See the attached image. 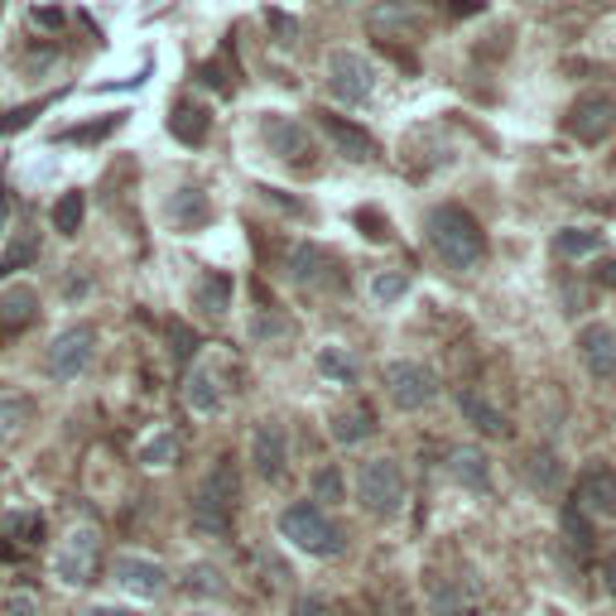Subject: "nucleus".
<instances>
[{"mask_svg":"<svg viewBox=\"0 0 616 616\" xmlns=\"http://www.w3.org/2000/svg\"><path fill=\"white\" fill-rule=\"evenodd\" d=\"M116 126H121V111H116V116H107V121H101V126H83V130H68V136H63V140H101V136H111Z\"/></svg>","mask_w":616,"mask_h":616,"instance_id":"40","label":"nucleus"},{"mask_svg":"<svg viewBox=\"0 0 616 616\" xmlns=\"http://www.w3.org/2000/svg\"><path fill=\"white\" fill-rule=\"evenodd\" d=\"M280 540L294 544L299 554H313V559H337L343 554V540L347 534L333 526L313 501H294L280 510Z\"/></svg>","mask_w":616,"mask_h":616,"instance_id":"2","label":"nucleus"},{"mask_svg":"<svg viewBox=\"0 0 616 616\" xmlns=\"http://www.w3.org/2000/svg\"><path fill=\"white\" fill-rule=\"evenodd\" d=\"M83 213H87L83 193H63V198L54 203V227H58V236H77V231H83Z\"/></svg>","mask_w":616,"mask_h":616,"instance_id":"30","label":"nucleus"},{"mask_svg":"<svg viewBox=\"0 0 616 616\" xmlns=\"http://www.w3.org/2000/svg\"><path fill=\"white\" fill-rule=\"evenodd\" d=\"M457 410H463V414H467V424H472V429H482V434H491V439H506V434H510L506 414L496 410L491 400H482L477 390H463V396H457Z\"/></svg>","mask_w":616,"mask_h":616,"instance_id":"20","label":"nucleus"},{"mask_svg":"<svg viewBox=\"0 0 616 616\" xmlns=\"http://www.w3.org/2000/svg\"><path fill=\"white\" fill-rule=\"evenodd\" d=\"M404 294H410V274H404V270H381V274H371V299H376L381 309L400 304Z\"/></svg>","mask_w":616,"mask_h":616,"instance_id":"27","label":"nucleus"},{"mask_svg":"<svg viewBox=\"0 0 616 616\" xmlns=\"http://www.w3.org/2000/svg\"><path fill=\"white\" fill-rule=\"evenodd\" d=\"M554 251H559L563 260L593 256V251H602V231H593V227H569V231L554 236Z\"/></svg>","mask_w":616,"mask_h":616,"instance_id":"26","label":"nucleus"},{"mask_svg":"<svg viewBox=\"0 0 616 616\" xmlns=\"http://www.w3.org/2000/svg\"><path fill=\"white\" fill-rule=\"evenodd\" d=\"M0 534H24V544H39V516L34 510H6V516H0Z\"/></svg>","mask_w":616,"mask_h":616,"instance_id":"33","label":"nucleus"},{"mask_svg":"<svg viewBox=\"0 0 616 616\" xmlns=\"http://www.w3.org/2000/svg\"><path fill=\"white\" fill-rule=\"evenodd\" d=\"M193 309L207 313V318H221V313L231 309V280L227 274H203V280L193 284Z\"/></svg>","mask_w":616,"mask_h":616,"instance_id":"23","label":"nucleus"},{"mask_svg":"<svg viewBox=\"0 0 616 616\" xmlns=\"http://www.w3.org/2000/svg\"><path fill=\"white\" fill-rule=\"evenodd\" d=\"M10 616H44V607H39L34 593H15L10 597Z\"/></svg>","mask_w":616,"mask_h":616,"instance_id":"41","label":"nucleus"},{"mask_svg":"<svg viewBox=\"0 0 616 616\" xmlns=\"http://www.w3.org/2000/svg\"><path fill=\"white\" fill-rule=\"evenodd\" d=\"M323 136L337 145V154H347V160H371L376 154V140L366 136V130L347 126L343 116H323Z\"/></svg>","mask_w":616,"mask_h":616,"instance_id":"18","label":"nucleus"},{"mask_svg":"<svg viewBox=\"0 0 616 616\" xmlns=\"http://www.w3.org/2000/svg\"><path fill=\"white\" fill-rule=\"evenodd\" d=\"M260 140L270 145V154H280V160H309L313 154V136L290 116H266L260 121Z\"/></svg>","mask_w":616,"mask_h":616,"instance_id":"14","label":"nucleus"},{"mask_svg":"<svg viewBox=\"0 0 616 616\" xmlns=\"http://www.w3.org/2000/svg\"><path fill=\"white\" fill-rule=\"evenodd\" d=\"M91 352H97V327H91V323H73V327H63L54 343H48L44 371L54 376V381H77V376L87 371Z\"/></svg>","mask_w":616,"mask_h":616,"instance_id":"7","label":"nucleus"},{"mask_svg":"<svg viewBox=\"0 0 616 616\" xmlns=\"http://www.w3.org/2000/svg\"><path fill=\"white\" fill-rule=\"evenodd\" d=\"M602 6H616V0H602Z\"/></svg>","mask_w":616,"mask_h":616,"instance_id":"46","label":"nucleus"},{"mask_svg":"<svg viewBox=\"0 0 616 616\" xmlns=\"http://www.w3.org/2000/svg\"><path fill=\"white\" fill-rule=\"evenodd\" d=\"M34 256H39V236H34V231L15 236V241H10V251L0 256V274H10V270H20V266H30Z\"/></svg>","mask_w":616,"mask_h":616,"instance_id":"34","label":"nucleus"},{"mask_svg":"<svg viewBox=\"0 0 616 616\" xmlns=\"http://www.w3.org/2000/svg\"><path fill=\"white\" fill-rule=\"evenodd\" d=\"M424 241H429V251H434L443 266L457 270V274L477 270L482 256H487V236H482L477 217H472L467 207H457V203L429 207V217H424Z\"/></svg>","mask_w":616,"mask_h":616,"instance_id":"1","label":"nucleus"},{"mask_svg":"<svg viewBox=\"0 0 616 616\" xmlns=\"http://www.w3.org/2000/svg\"><path fill=\"white\" fill-rule=\"evenodd\" d=\"M169 130H174V140H183V145H203L207 130H213V111L198 107V101H179L174 116H169Z\"/></svg>","mask_w":616,"mask_h":616,"instance_id":"19","label":"nucleus"},{"mask_svg":"<svg viewBox=\"0 0 616 616\" xmlns=\"http://www.w3.org/2000/svg\"><path fill=\"white\" fill-rule=\"evenodd\" d=\"M357 506L366 516H396L404 506V472L396 457H371L357 472Z\"/></svg>","mask_w":616,"mask_h":616,"instance_id":"4","label":"nucleus"},{"mask_svg":"<svg viewBox=\"0 0 616 616\" xmlns=\"http://www.w3.org/2000/svg\"><path fill=\"white\" fill-rule=\"evenodd\" d=\"M313 501H327V506L347 501V482H343V472H337L333 463H323L318 472H313Z\"/></svg>","mask_w":616,"mask_h":616,"instance_id":"29","label":"nucleus"},{"mask_svg":"<svg viewBox=\"0 0 616 616\" xmlns=\"http://www.w3.org/2000/svg\"><path fill=\"white\" fill-rule=\"evenodd\" d=\"M284 333H294L290 318H256V323H251V337H256V343H270V337H284Z\"/></svg>","mask_w":616,"mask_h":616,"instance_id":"38","label":"nucleus"},{"mask_svg":"<svg viewBox=\"0 0 616 616\" xmlns=\"http://www.w3.org/2000/svg\"><path fill=\"white\" fill-rule=\"evenodd\" d=\"M573 506H579L587 520H612L616 516V472L593 463L579 477V487H573Z\"/></svg>","mask_w":616,"mask_h":616,"instance_id":"11","label":"nucleus"},{"mask_svg":"<svg viewBox=\"0 0 616 616\" xmlns=\"http://www.w3.org/2000/svg\"><path fill=\"white\" fill-rule=\"evenodd\" d=\"M333 6H352V0H333Z\"/></svg>","mask_w":616,"mask_h":616,"instance_id":"45","label":"nucleus"},{"mask_svg":"<svg viewBox=\"0 0 616 616\" xmlns=\"http://www.w3.org/2000/svg\"><path fill=\"white\" fill-rule=\"evenodd\" d=\"M439 10H449V15H472V10H482V0H439Z\"/></svg>","mask_w":616,"mask_h":616,"instance_id":"43","label":"nucleus"},{"mask_svg":"<svg viewBox=\"0 0 616 616\" xmlns=\"http://www.w3.org/2000/svg\"><path fill=\"white\" fill-rule=\"evenodd\" d=\"M327 429H333L337 443H361L376 434V414H371V404H352V410H337Z\"/></svg>","mask_w":616,"mask_h":616,"instance_id":"24","label":"nucleus"},{"mask_svg":"<svg viewBox=\"0 0 616 616\" xmlns=\"http://www.w3.org/2000/svg\"><path fill=\"white\" fill-rule=\"evenodd\" d=\"M327 77V97L343 101V107H361V101L376 97V63L366 54H352V48H333L323 63Z\"/></svg>","mask_w":616,"mask_h":616,"instance_id":"3","label":"nucleus"},{"mask_svg":"<svg viewBox=\"0 0 616 616\" xmlns=\"http://www.w3.org/2000/svg\"><path fill=\"white\" fill-rule=\"evenodd\" d=\"M593 284H602V290H616V256L597 260V266H593Z\"/></svg>","mask_w":616,"mask_h":616,"instance_id":"42","label":"nucleus"},{"mask_svg":"<svg viewBox=\"0 0 616 616\" xmlns=\"http://www.w3.org/2000/svg\"><path fill=\"white\" fill-rule=\"evenodd\" d=\"M443 472H449L457 487L472 491V496H487L491 491V457L482 449H453L449 463H443Z\"/></svg>","mask_w":616,"mask_h":616,"instance_id":"15","label":"nucleus"},{"mask_svg":"<svg viewBox=\"0 0 616 616\" xmlns=\"http://www.w3.org/2000/svg\"><path fill=\"white\" fill-rule=\"evenodd\" d=\"M607 583H612V593H616V559L607 563Z\"/></svg>","mask_w":616,"mask_h":616,"instance_id":"44","label":"nucleus"},{"mask_svg":"<svg viewBox=\"0 0 616 616\" xmlns=\"http://www.w3.org/2000/svg\"><path fill=\"white\" fill-rule=\"evenodd\" d=\"M34 424V400L30 396H0V443L20 439Z\"/></svg>","mask_w":616,"mask_h":616,"instance_id":"25","label":"nucleus"},{"mask_svg":"<svg viewBox=\"0 0 616 616\" xmlns=\"http://www.w3.org/2000/svg\"><path fill=\"white\" fill-rule=\"evenodd\" d=\"M207 217H213V203H207L203 188H193V183L174 188V198H169V221H174L179 231H198Z\"/></svg>","mask_w":616,"mask_h":616,"instance_id":"17","label":"nucleus"},{"mask_svg":"<svg viewBox=\"0 0 616 616\" xmlns=\"http://www.w3.org/2000/svg\"><path fill=\"white\" fill-rule=\"evenodd\" d=\"M559 526H563V540H569L573 549H579V554H587V549H593V526H587V516L579 506H563V516H559Z\"/></svg>","mask_w":616,"mask_h":616,"instance_id":"31","label":"nucleus"},{"mask_svg":"<svg viewBox=\"0 0 616 616\" xmlns=\"http://www.w3.org/2000/svg\"><path fill=\"white\" fill-rule=\"evenodd\" d=\"M563 130L583 145H602L616 130V91H583L579 101L563 116Z\"/></svg>","mask_w":616,"mask_h":616,"instance_id":"8","label":"nucleus"},{"mask_svg":"<svg viewBox=\"0 0 616 616\" xmlns=\"http://www.w3.org/2000/svg\"><path fill=\"white\" fill-rule=\"evenodd\" d=\"M390 20H400L404 30H414V24H419V6H414V0H396V6H386V10H376V15H371L376 30H386Z\"/></svg>","mask_w":616,"mask_h":616,"instance_id":"35","label":"nucleus"},{"mask_svg":"<svg viewBox=\"0 0 616 616\" xmlns=\"http://www.w3.org/2000/svg\"><path fill=\"white\" fill-rule=\"evenodd\" d=\"M48 107V97L44 101H30V107H20V111H0V136H10V130H20V126H30L39 111Z\"/></svg>","mask_w":616,"mask_h":616,"instance_id":"37","label":"nucleus"},{"mask_svg":"<svg viewBox=\"0 0 616 616\" xmlns=\"http://www.w3.org/2000/svg\"><path fill=\"white\" fill-rule=\"evenodd\" d=\"M111 579L130 602H154V597H164V587H169V569L145 554H121L111 563Z\"/></svg>","mask_w":616,"mask_h":616,"instance_id":"9","label":"nucleus"},{"mask_svg":"<svg viewBox=\"0 0 616 616\" xmlns=\"http://www.w3.org/2000/svg\"><path fill=\"white\" fill-rule=\"evenodd\" d=\"M97 554H101V534H97V526H73V530L58 540L54 579H58L63 587H87L91 573H97Z\"/></svg>","mask_w":616,"mask_h":616,"instance_id":"5","label":"nucleus"},{"mask_svg":"<svg viewBox=\"0 0 616 616\" xmlns=\"http://www.w3.org/2000/svg\"><path fill=\"white\" fill-rule=\"evenodd\" d=\"M284 463H290V439H284V429L274 424V419H260L256 434H251V467L260 482H280Z\"/></svg>","mask_w":616,"mask_h":616,"instance_id":"12","label":"nucleus"},{"mask_svg":"<svg viewBox=\"0 0 616 616\" xmlns=\"http://www.w3.org/2000/svg\"><path fill=\"white\" fill-rule=\"evenodd\" d=\"M290 284H299V290H343V266H337V256L333 251H323V246H313V241H299L294 251H290Z\"/></svg>","mask_w":616,"mask_h":616,"instance_id":"10","label":"nucleus"},{"mask_svg":"<svg viewBox=\"0 0 616 616\" xmlns=\"http://www.w3.org/2000/svg\"><path fill=\"white\" fill-rule=\"evenodd\" d=\"M193 587H198V593H227L221 573H217V569H207V563H198V569H193Z\"/></svg>","mask_w":616,"mask_h":616,"instance_id":"39","label":"nucleus"},{"mask_svg":"<svg viewBox=\"0 0 616 616\" xmlns=\"http://www.w3.org/2000/svg\"><path fill=\"white\" fill-rule=\"evenodd\" d=\"M183 400H188V410H193V414H217V410H221V386H217L213 366H198V371H188Z\"/></svg>","mask_w":616,"mask_h":616,"instance_id":"21","label":"nucleus"},{"mask_svg":"<svg viewBox=\"0 0 616 616\" xmlns=\"http://www.w3.org/2000/svg\"><path fill=\"white\" fill-rule=\"evenodd\" d=\"M381 386H386L390 404L404 414L424 410V404H434V396H439V376L429 371L424 361H390L381 371Z\"/></svg>","mask_w":616,"mask_h":616,"instance_id":"6","label":"nucleus"},{"mask_svg":"<svg viewBox=\"0 0 616 616\" xmlns=\"http://www.w3.org/2000/svg\"><path fill=\"white\" fill-rule=\"evenodd\" d=\"M140 463L145 467H164V463H174L179 457V439H174V429H160V434H150L145 443H140Z\"/></svg>","mask_w":616,"mask_h":616,"instance_id":"28","label":"nucleus"},{"mask_svg":"<svg viewBox=\"0 0 616 616\" xmlns=\"http://www.w3.org/2000/svg\"><path fill=\"white\" fill-rule=\"evenodd\" d=\"M434 612H439V616H463V612H467V597L453 587V579L434 583Z\"/></svg>","mask_w":616,"mask_h":616,"instance_id":"36","label":"nucleus"},{"mask_svg":"<svg viewBox=\"0 0 616 616\" xmlns=\"http://www.w3.org/2000/svg\"><path fill=\"white\" fill-rule=\"evenodd\" d=\"M318 371L327 376V381H337V386H352L357 381V366H352V357L343 347H323L318 352Z\"/></svg>","mask_w":616,"mask_h":616,"instance_id":"32","label":"nucleus"},{"mask_svg":"<svg viewBox=\"0 0 616 616\" xmlns=\"http://www.w3.org/2000/svg\"><path fill=\"white\" fill-rule=\"evenodd\" d=\"M579 361L593 381H616V333L607 323H587L579 333Z\"/></svg>","mask_w":616,"mask_h":616,"instance_id":"13","label":"nucleus"},{"mask_svg":"<svg viewBox=\"0 0 616 616\" xmlns=\"http://www.w3.org/2000/svg\"><path fill=\"white\" fill-rule=\"evenodd\" d=\"M554 616H559V612H554Z\"/></svg>","mask_w":616,"mask_h":616,"instance_id":"47","label":"nucleus"},{"mask_svg":"<svg viewBox=\"0 0 616 616\" xmlns=\"http://www.w3.org/2000/svg\"><path fill=\"white\" fill-rule=\"evenodd\" d=\"M39 318V290L34 284H10L0 294V333H20Z\"/></svg>","mask_w":616,"mask_h":616,"instance_id":"16","label":"nucleus"},{"mask_svg":"<svg viewBox=\"0 0 616 616\" xmlns=\"http://www.w3.org/2000/svg\"><path fill=\"white\" fill-rule=\"evenodd\" d=\"M520 472H526V482L540 496H559V477H563V467H559V457L554 449H534L526 463H520Z\"/></svg>","mask_w":616,"mask_h":616,"instance_id":"22","label":"nucleus"}]
</instances>
